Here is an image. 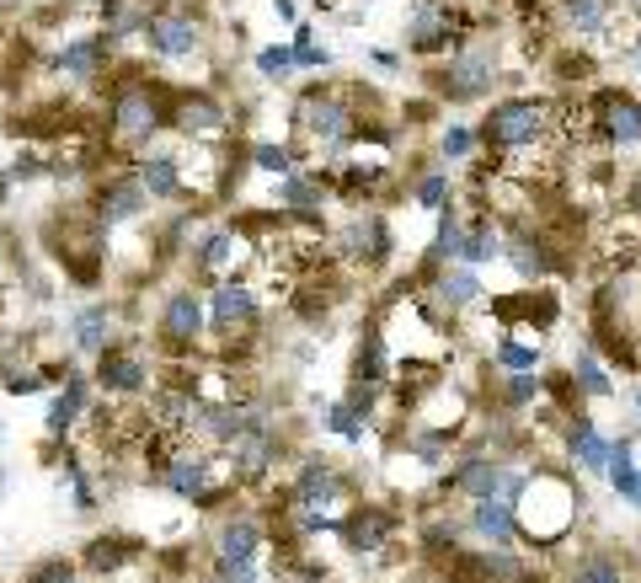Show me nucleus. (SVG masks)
<instances>
[{
  "label": "nucleus",
  "mask_w": 641,
  "mask_h": 583,
  "mask_svg": "<svg viewBox=\"0 0 641 583\" xmlns=\"http://www.w3.org/2000/svg\"><path fill=\"white\" fill-rule=\"evenodd\" d=\"M513 525H519L524 541L535 546H561L577 525V514L588 509L583 493L572 487V477H561V471H535V477H519L513 487Z\"/></svg>",
  "instance_id": "f257e3e1"
},
{
  "label": "nucleus",
  "mask_w": 641,
  "mask_h": 583,
  "mask_svg": "<svg viewBox=\"0 0 641 583\" xmlns=\"http://www.w3.org/2000/svg\"><path fill=\"white\" fill-rule=\"evenodd\" d=\"M556 118H561V107L545 102V97H503V102H492L487 118H481L476 140L487 150H497V156H524V150L545 145L561 129Z\"/></svg>",
  "instance_id": "f03ea898"
},
{
  "label": "nucleus",
  "mask_w": 641,
  "mask_h": 583,
  "mask_svg": "<svg viewBox=\"0 0 641 583\" xmlns=\"http://www.w3.org/2000/svg\"><path fill=\"white\" fill-rule=\"evenodd\" d=\"M503 81V59H497L492 38H465L460 49H449V59L433 75V91L444 102H481L492 97V86Z\"/></svg>",
  "instance_id": "7ed1b4c3"
},
{
  "label": "nucleus",
  "mask_w": 641,
  "mask_h": 583,
  "mask_svg": "<svg viewBox=\"0 0 641 583\" xmlns=\"http://www.w3.org/2000/svg\"><path fill=\"white\" fill-rule=\"evenodd\" d=\"M107 124H113V134L123 145H145L155 129L171 124V113L161 107V97H155V81H145V75H123V81L113 86V97H107Z\"/></svg>",
  "instance_id": "20e7f679"
},
{
  "label": "nucleus",
  "mask_w": 641,
  "mask_h": 583,
  "mask_svg": "<svg viewBox=\"0 0 641 583\" xmlns=\"http://www.w3.org/2000/svg\"><path fill=\"white\" fill-rule=\"evenodd\" d=\"M294 129H300V140L332 150V145H348L358 134V113L337 86H310L305 97L294 102Z\"/></svg>",
  "instance_id": "39448f33"
},
{
  "label": "nucleus",
  "mask_w": 641,
  "mask_h": 583,
  "mask_svg": "<svg viewBox=\"0 0 641 583\" xmlns=\"http://www.w3.org/2000/svg\"><path fill=\"white\" fill-rule=\"evenodd\" d=\"M465 43V22L449 0H417L412 27H406V49L412 54H444Z\"/></svg>",
  "instance_id": "423d86ee"
},
{
  "label": "nucleus",
  "mask_w": 641,
  "mask_h": 583,
  "mask_svg": "<svg viewBox=\"0 0 641 583\" xmlns=\"http://www.w3.org/2000/svg\"><path fill=\"white\" fill-rule=\"evenodd\" d=\"M203 321H209V311H203V295L198 289H171V295L161 300V321H155V337L171 348V354H193L198 337H203Z\"/></svg>",
  "instance_id": "0eeeda50"
},
{
  "label": "nucleus",
  "mask_w": 641,
  "mask_h": 583,
  "mask_svg": "<svg viewBox=\"0 0 641 583\" xmlns=\"http://www.w3.org/2000/svg\"><path fill=\"white\" fill-rule=\"evenodd\" d=\"M150 380L155 370L139 343H107L97 354V386L107 396H139V391H150Z\"/></svg>",
  "instance_id": "6e6552de"
},
{
  "label": "nucleus",
  "mask_w": 641,
  "mask_h": 583,
  "mask_svg": "<svg viewBox=\"0 0 641 583\" xmlns=\"http://www.w3.org/2000/svg\"><path fill=\"white\" fill-rule=\"evenodd\" d=\"M139 27H145L150 54H161V59H187V54L203 49V22L193 17V11H182V6L155 11V17H145Z\"/></svg>",
  "instance_id": "1a4fd4ad"
},
{
  "label": "nucleus",
  "mask_w": 641,
  "mask_h": 583,
  "mask_svg": "<svg viewBox=\"0 0 641 583\" xmlns=\"http://www.w3.org/2000/svg\"><path fill=\"white\" fill-rule=\"evenodd\" d=\"M588 118L599 124V134L615 150H631L641 145V102L631 97V91H620V86H604L599 97L588 102Z\"/></svg>",
  "instance_id": "9d476101"
},
{
  "label": "nucleus",
  "mask_w": 641,
  "mask_h": 583,
  "mask_svg": "<svg viewBox=\"0 0 641 583\" xmlns=\"http://www.w3.org/2000/svg\"><path fill=\"white\" fill-rule=\"evenodd\" d=\"M150 204V193H145V182H139L134 172H113V177H102L97 182V198H91V209H97V225H129L139 220Z\"/></svg>",
  "instance_id": "9b49d317"
},
{
  "label": "nucleus",
  "mask_w": 641,
  "mask_h": 583,
  "mask_svg": "<svg viewBox=\"0 0 641 583\" xmlns=\"http://www.w3.org/2000/svg\"><path fill=\"white\" fill-rule=\"evenodd\" d=\"M337 535H342L348 551H358V557H380L390 546V535H396V514L374 509V503H358V509H348L337 519Z\"/></svg>",
  "instance_id": "f8f14e48"
},
{
  "label": "nucleus",
  "mask_w": 641,
  "mask_h": 583,
  "mask_svg": "<svg viewBox=\"0 0 641 583\" xmlns=\"http://www.w3.org/2000/svg\"><path fill=\"white\" fill-rule=\"evenodd\" d=\"M449 487L465 498H513V487H519V477L503 466L497 455H471V460H460V471L449 477Z\"/></svg>",
  "instance_id": "ddd939ff"
},
{
  "label": "nucleus",
  "mask_w": 641,
  "mask_h": 583,
  "mask_svg": "<svg viewBox=\"0 0 641 583\" xmlns=\"http://www.w3.org/2000/svg\"><path fill=\"white\" fill-rule=\"evenodd\" d=\"M171 124H177L182 134H193V140H220L230 113H225V102L214 97V91H182L177 107H171Z\"/></svg>",
  "instance_id": "4468645a"
},
{
  "label": "nucleus",
  "mask_w": 641,
  "mask_h": 583,
  "mask_svg": "<svg viewBox=\"0 0 641 583\" xmlns=\"http://www.w3.org/2000/svg\"><path fill=\"white\" fill-rule=\"evenodd\" d=\"M113 33H86V38H70L65 49H59L54 70L70 75V81H97V75L113 65Z\"/></svg>",
  "instance_id": "2eb2a0df"
},
{
  "label": "nucleus",
  "mask_w": 641,
  "mask_h": 583,
  "mask_svg": "<svg viewBox=\"0 0 641 583\" xmlns=\"http://www.w3.org/2000/svg\"><path fill=\"white\" fill-rule=\"evenodd\" d=\"M257 316H262L257 289L241 284V279H225V284L209 295V321H214V332H220V337H230L236 327H252Z\"/></svg>",
  "instance_id": "dca6fc26"
},
{
  "label": "nucleus",
  "mask_w": 641,
  "mask_h": 583,
  "mask_svg": "<svg viewBox=\"0 0 641 583\" xmlns=\"http://www.w3.org/2000/svg\"><path fill=\"white\" fill-rule=\"evenodd\" d=\"M503 252H508V236H503V225L492 220V209L465 214V252H460V263L481 268V263H497Z\"/></svg>",
  "instance_id": "f3484780"
},
{
  "label": "nucleus",
  "mask_w": 641,
  "mask_h": 583,
  "mask_svg": "<svg viewBox=\"0 0 641 583\" xmlns=\"http://www.w3.org/2000/svg\"><path fill=\"white\" fill-rule=\"evenodd\" d=\"M262 551V525L252 514H230L214 535V562H257Z\"/></svg>",
  "instance_id": "a211bd4d"
},
{
  "label": "nucleus",
  "mask_w": 641,
  "mask_h": 583,
  "mask_svg": "<svg viewBox=\"0 0 641 583\" xmlns=\"http://www.w3.org/2000/svg\"><path fill=\"white\" fill-rule=\"evenodd\" d=\"M471 530L481 535L487 546H513L519 541V525H513V503L508 498H476L471 503Z\"/></svg>",
  "instance_id": "6ab92c4d"
},
{
  "label": "nucleus",
  "mask_w": 641,
  "mask_h": 583,
  "mask_svg": "<svg viewBox=\"0 0 641 583\" xmlns=\"http://www.w3.org/2000/svg\"><path fill=\"white\" fill-rule=\"evenodd\" d=\"M70 343H75V354H102V348L113 343V300L86 305V311L70 321Z\"/></svg>",
  "instance_id": "aec40b11"
},
{
  "label": "nucleus",
  "mask_w": 641,
  "mask_h": 583,
  "mask_svg": "<svg viewBox=\"0 0 641 583\" xmlns=\"http://www.w3.org/2000/svg\"><path fill=\"white\" fill-rule=\"evenodd\" d=\"M567 455H572L583 471H604V466H609V439L593 428V418H583V412H577V418H567Z\"/></svg>",
  "instance_id": "412c9836"
},
{
  "label": "nucleus",
  "mask_w": 641,
  "mask_h": 583,
  "mask_svg": "<svg viewBox=\"0 0 641 583\" xmlns=\"http://www.w3.org/2000/svg\"><path fill=\"white\" fill-rule=\"evenodd\" d=\"M134 177L145 182L150 198H182V161L166 156V150H155V156H145L134 166Z\"/></svg>",
  "instance_id": "4be33fe9"
},
{
  "label": "nucleus",
  "mask_w": 641,
  "mask_h": 583,
  "mask_svg": "<svg viewBox=\"0 0 641 583\" xmlns=\"http://www.w3.org/2000/svg\"><path fill=\"white\" fill-rule=\"evenodd\" d=\"M561 22L577 27V33H609L615 27V0H556Z\"/></svg>",
  "instance_id": "5701e85b"
},
{
  "label": "nucleus",
  "mask_w": 641,
  "mask_h": 583,
  "mask_svg": "<svg viewBox=\"0 0 641 583\" xmlns=\"http://www.w3.org/2000/svg\"><path fill=\"white\" fill-rule=\"evenodd\" d=\"M81 412H86V380L70 370V375H65V391H59V396H54V407H49V434H54V439H65Z\"/></svg>",
  "instance_id": "b1692460"
},
{
  "label": "nucleus",
  "mask_w": 641,
  "mask_h": 583,
  "mask_svg": "<svg viewBox=\"0 0 641 583\" xmlns=\"http://www.w3.org/2000/svg\"><path fill=\"white\" fill-rule=\"evenodd\" d=\"M572 386H577V396H593V402L615 396V380H609V370L599 364L593 348H577V354H572Z\"/></svg>",
  "instance_id": "393cba45"
},
{
  "label": "nucleus",
  "mask_w": 641,
  "mask_h": 583,
  "mask_svg": "<svg viewBox=\"0 0 641 583\" xmlns=\"http://www.w3.org/2000/svg\"><path fill=\"white\" fill-rule=\"evenodd\" d=\"M433 295H439L449 311H465V305H476L481 295H487V289H481L476 268H444L439 284H433Z\"/></svg>",
  "instance_id": "a878e982"
},
{
  "label": "nucleus",
  "mask_w": 641,
  "mask_h": 583,
  "mask_svg": "<svg viewBox=\"0 0 641 583\" xmlns=\"http://www.w3.org/2000/svg\"><path fill=\"white\" fill-rule=\"evenodd\" d=\"M129 562H134V541H123V535H97V541L86 546V567L102 578H113L118 567H129Z\"/></svg>",
  "instance_id": "bb28decb"
},
{
  "label": "nucleus",
  "mask_w": 641,
  "mask_h": 583,
  "mask_svg": "<svg viewBox=\"0 0 641 583\" xmlns=\"http://www.w3.org/2000/svg\"><path fill=\"white\" fill-rule=\"evenodd\" d=\"M278 198H284V209H289V214H300V220H316V214H321V177L294 172V177H284Z\"/></svg>",
  "instance_id": "cd10ccee"
},
{
  "label": "nucleus",
  "mask_w": 641,
  "mask_h": 583,
  "mask_svg": "<svg viewBox=\"0 0 641 583\" xmlns=\"http://www.w3.org/2000/svg\"><path fill=\"white\" fill-rule=\"evenodd\" d=\"M609 482H615V493L620 498H631V503H641V466L631 460V439H620V444H609Z\"/></svg>",
  "instance_id": "c85d7f7f"
},
{
  "label": "nucleus",
  "mask_w": 641,
  "mask_h": 583,
  "mask_svg": "<svg viewBox=\"0 0 641 583\" xmlns=\"http://www.w3.org/2000/svg\"><path fill=\"white\" fill-rule=\"evenodd\" d=\"M567 583H625V562L615 551H588V557H577Z\"/></svg>",
  "instance_id": "c756f323"
},
{
  "label": "nucleus",
  "mask_w": 641,
  "mask_h": 583,
  "mask_svg": "<svg viewBox=\"0 0 641 583\" xmlns=\"http://www.w3.org/2000/svg\"><path fill=\"white\" fill-rule=\"evenodd\" d=\"M236 252H241L236 230H209V236L198 241V268L203 273H225L230 263H236Z\"/></svg>",
  "instance_id": "7c9ffc66"
},
{
  "label": "nucleus",
  "mask_w": 641,
  "mask_h": 583,
  "mask_svg": "<svg viewBox=\"0 0 641 583\" xmlns=\"http://www.w3.org/2000/svg\"><path fill=\"white\" fill-rule=\"evenodd\" d=\"M460 252H465V214L444 209L439 214V236H433V257H439V263H460Z\"/></svg>",
  "instance_id": "2f4dec72"
},
{
  "label": "nucleus",
  "mask_w": 641,
  "mask_h": 583,
  "mask_svg": "<svg viewBox=\"0 0 641 583\" xmlns=\"http://www.w3.org/2000/svg\"><path fill=\"white\" fill-rule=\"evenodd\" d=\"M492 364L508 375H529L540 364V343H519V337H503V343L492 348Z\"/></svg>",
  "instance_id": "473e14b6"
},
{
  "label": "nucleus",
  "mask_w": 641,
  "mask_h": 583,
  "mask_svg": "<svg viewBox=\"0 0 641 583\" xmlns=\"http://www.w3.org/2000/svg\"><path fill=\"white\" fill-rule=\"evenodd\" d=\"M497 396H503V407H535L540 396H545V380L529 370V375H503V386H497Z\"/></svg>",
  "instance_id": "72a5a7b5"
},
{
  "label": "nucleus",
  "mask_w": 641,
  "mask_h": 583,
  "mask_svg": "<svg viewBox=\"0 0 641 583\" xmlns=\"http://www.w3.org/2000/svg\"><path fill=\"white\" fill-rule=\"evenodd\" d=\"M412 198L422 209H433V214H444L449 204H455V182H449V172H428V177H417V188Z\"/></svg>",
  "instance_id": "f704fd0d"
},
{
  "label": "nucleus",
  "mask_w": 641,
  "mask_h": 583,
  "mask_svg": "<svg viewBox=\"0 0 641 583\" xmlns=\"http://www.w3.org/2000/svg\"><path fill=\"white\" fill-rule=\"evenodd\" d=\"M326 428H332L337 439H348V444H364L369 418H364V412H353L348 402H332V407H326Z\"/></svg>",
  "instance_id": "c9c22d12"
},
{
  "label": "nucleus",
  "mask_w": 641,
  "mask_h": 583,
  "mask_svg": "<svg viewBox=\"0 0 641 583\" xmlns=\"http://www.w3.org/2000/svg\"><path fill=\"white\" fill-rule=\"evenodd\" d=\"M252 166H257V172H268V177H294V172H300V166H294V150L289 145H268V140L252 145Z\"/></svg>",
  "instance_id": "e433bc0d"
},
{
  "label": "nucleus",
  "mask_w": 641,
  "mask_h": 583,
  "mask_svg": "<svg viewBox=\"0 0 641 583\" xmlns=\"http://www.w3.org/2000/svg\"><path fill=\"white\" fill-rule=\"evenodd\" d=\"M476 145H481L476 129H465V124H449V129L439 134V156H444V161H465Z\"/></svg>",
  "instance_id": "4c0bfd02"
},
{
  "label": "nucleus",
  "mask_w": 641,
  "mask_h": 583,
  "mask_svg": "<svg viewBox=\"0 0 641 583\" xmlns=\"http://www.w3.org/2000/svg\"><path fill=\"white\" fill-rule=\"evenodd\" d=\"M27 583H81V573H75L65 557H49V562L33 567V578H27Z\"/></svg>",
  "instance_id": "58836bf2"
},
{
  "label": "nucleus",
  "mask_w": 641,
  "mask_h": 583,
  "mask_svg": "<svg viewBox=\"0 0 641 583\" xmlns=\"http://www.w3.org/2000/svg\"><path fill=\"white\" fill-rule=\"evenodd\" d=\"M294 65L316 70V65H332V54H326L321 43H310V33H305V27H300V33H294Z\"/></svg>",
  "instance_id": "ea45409f"
},
{
  "label": "nucleus",
  "mask_w": 641,
  "mask_h": 583,
  "mask_svg": "<svg viewBox=\"0 0 641 583\" xmlns=\"http://www.w3.org/2000/svg\"><path fill=\"white\" fill-rule=\"evenodd\" d=\"M257 70L268 75V81L289 75V70H294V49H278V43H273V49H262V54H257Z\"/></svg>",
  "instance_id": "a19ab883"
},
{
  "label": "nucleus",
  "mask_w": 641,
  "mask_h": 583,
  "mask_svg": "<svg viewBox=\"0 0 641 583\" xmlns=\"http://www.w3.org/2000/svg\"><path fill=\"white\" fill-rule=\"evenodd\" d=\"M6 391L11 396H33V391H43V375L38 370H17V375H6Z\"/></svg>",
  "instance_id": "79ce46f5"
},
{
  "label": "nucleus",
  "mask_w": 641,
  "mask_h": 583,
  "mask_svg": "<svg viewBox=\"0 0 641 583\" xmlns=\"http://www.w3.org/2000/svg\"><path fill=\"white\" fill-rule=\"evenodd\" d=\"M273 11H278L284 22H294V0H273Z\"/></svg>",
  "instance_id": "37998d69"
},
{
  "label": "nucleus",
  "mask_w": 641,
  "mask_h": 583,
  "mask_svg": "<svg viewBox=\"0 0 641 583\" xmlns=\"http://www.w3.org/2000/svg\"><path fill=\"white\" fill-rule=\"evenodd\" d=\"M636 412H641V391H636Z\"/></svg>",
  "instance_id": "c03bdc74"
}]
</instances>
